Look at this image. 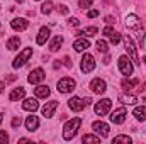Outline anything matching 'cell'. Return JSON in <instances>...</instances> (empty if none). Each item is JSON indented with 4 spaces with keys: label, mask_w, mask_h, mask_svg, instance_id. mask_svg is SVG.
Here are the masks:
<instances>
[{
    "label": "cell",
    "mask_w": 146,
    "mask_h": 144,
    "mask_svg": "<svg viewBox=\"0 0 146 144\" xmlns=\"http://www.w3.org/2000/svg\"><path fill=\"white\" fill-rule=\"evenodd\" d=\"M80 126H82V119H80V117H75L72 120H68V122L65 124V127H63V139H65V141L73 139V137L76 136Z\"/></svg>",
    "instance_id": "obj_1"
},
{
    "label": "cell",
    "mask_w": 146,
    "mask_h": 144,
    "mask_svg": "<svg viewBox=\"0 0 146 144\" xmlns=\"http://www.w3.org/2000/svg\"><path fill=\"white\" fill-rule=\"evenodd\" d=\"M92 104V98L90 97H87V98H78V97H73L68 100V107L72 108L73 112H82L83 108L87 107V105H90Z\"/></svg>",
    "instance_id": "obj_2"
},
{
    "label": "cell",
    "mask_w": 146,
    "mask_h": 144,
    "mask_svg": "<svg viewBox=\"0 0 146 144\" xmlns=\"http://www.w3.org/2000/svg\"><path fill=\"white\" fill-rule=\"evenodd\" d=\"M124 46H126L127 54H129V58L133 59V63H134V65H141V63H139V58H138V51H136L134 41H133L129 36H124Z\"/></svg>",
    "instance_id": "obj_3"
},
{
    "label": "cell",
    "mask_w": 146,
    "mask_h": 144,
    "mask_svg": "<svg viewBox=\"0 0 146 144\" xmlns=\"http://www.w3.org/2000/svg\"><path fill=\"white\" fill-rule=\"evenodd\" d=\"M31 56H33V48H24V49L19 53V56L14 59L12 66H14V68H21V66H24V65H26V61H27Z\"/></svg>",
    "instance_id": "obj_4"
},
{
    "label": "cell",
    "mask_w": 146,
    "mask_h": 144,
    "mask_svg": "<svg viewBox=\"0 0 146 144\" xmlns=\"http://www.w3.org/2000/svg\"><path fill=\"white\" fill-rule=\"evenodd\" d=\"M117 65H119V70H121V73H122L124 76L133 75L134 66H133V63H131L129 56H121V58H119V61H117Z\"/></svg>",
    "instance_id": "obj_5"
},
{
    "label": "cell",
    "mask_w": 146,
    "mask_h": 144,
    "mask_svg": "<svg viewBox=\"0 0 146 144\" xmlns=\"http://www.w3.org/2000/svg\"><path fill=\"white\" fill-rule=\"evenodd\" d=\"M58 90L60 92H63V93H70L75 90V87H76V83H75V80L73 78H68V76H65V78H61L60 81H58Z\"/></svg>",
    "instance_id": "obj_6"
},
{
    "label": "cell",
    "mask_w": 146,
    "mask_h": 144,
    "mask_svg": "<svg viewBox=\"0 0 146 144\" xmlns=\"http://www.w3.org/2000/svg\"><path fill=\"white\" fill-rule=\"evenodd\" d=\"M110 107H112V102H110L109 98H102V100H99L97 104H95V114L97 115H107L109 114Z\"/></svg>",
    "instance_id": "obj_7"
},
{
    "label": "cell",
    "mask_w": 146,
    "mask_h": 144,
    "mask_svg": "<svg viewBox=\"0 0 146 144\" xmlns=\"http://www.w3.org/2000/svg\"><path fill=\"white\" fill-rule=\"evenodd\" d=\"M95 70V59H94V56L92 54H83V58H82V71L83 73H90Z\"/></svg>",
    "instance_id": "obj_8"
},
{
    "label": "cell",
    "mask_w": 146,
    "mask_h": 144,
    "mask_svg": "<svg viewBox=\"0 0 146 144\" xmlns=\"http://www.w3.org/2000/svg\"><path fill=\"white\" fill-rule=\"evenodd\" d=\"M44 70L42 68H36V70H33V71L29 73V76H27V81L31 83V85H37V83H41L42 80H44Z\"/></svg>",
    "instance_id": "obj_9"
},
{
    "label": "cell",
    "mask_w": 146,
    "mask_h": 144,
    "mask_svg": "<svg viewBox=\"0 0 146 144\" xmlns=\"http://www.w3.org/2000/svg\"><path fill=\"white\" fill-rule=\"evenodd\" d=\"M124 24H126L127 29H141V19H139L136 14H129V15H126Z\"/></svg>",
    "instance_id": "obj_10"
},
{
    "label": "cell",
    "mask_w": 146,
    "mask_h": 144,
    "mask_svg": "<svg viewBox=\"0 0 146 144\" xmlns=\"http://www.w3.org/2000/svg\"><path fill=\"white\" fill-rule=\"evenodd\" d=\"M90 90L94 93H104L107 90V83L102 80V78H94L92 83H90Z\"/></svg>",
    "instance_id": "obj_11"
},
{
    "label": "cell",
    "mask_w": 146,
    "mask_h": 144,
    "mask_svg": "<svg viewBox=\"0 0 146 144\" xmlns=\"http://www.w3.org/2000/svg\"><path fill=\"white\" fill-rule=\"evenodd\" d=\"M126 117H127V110L124 107L117 108V110H114V112L110 114V120H112L114 124H122V122L126 120Z\"/></svg>",
    "instance_id": "obj_12"
},
{
    "label": "cell",
    "mask_w": 146,
    "mask_h": 144,
    "mask_svg": "<svg viewBox=\"0 0 146 144\" xmlns=\"http://www.w3.org/2000/svg\"><path fill=\"white\" fill-rule=\"evenodd\" d=\"M92 127H94V131H95L100 137H107V136H109V131H110V129H109V126H107L106 122L97 120V122H94V126H92Z\"/></svg>",
    "instance_id": "obj_13"
},
{
    "label": "cell",
    "mask_w": 146,
    "mask_h": 144,
    "mask_svg": "<svg viewBox=\"0 0 146 144\" xmlns=\"http://www.w3.org/2000/svg\"><path fill=\"white\" fill-rule=\"evenodd\" d=\"M10 27H12L14 31L22 32V31H26V29L29 27V22H27L26 19H22V17H15V19L10 22Z\"/></svg>",
    "instance_id": "obj_14"
},
{
    "label": "cell",
    "mask_w": 146,
    "mask_h": 144,
    "mask_svg": "<svg viewBox=\"0 0 146 144\" xmlns=\"http://www.w3.org/2000/svg\"><path fill=\"white\" fill-rule=\"evenodd\" d=\"M56 108H58V102H56V100H51V102H48V104L42 107V115H44L46 119H51V117L54 115Z\"/></svg>",
    "instance_id": "obj_15"
},
{
    "label": "cell",
    "mask_w": 146,
    "mask_h": 144,
    "mask_svg": "<svg viewBox=\"0 0 146 144\" xmlns=\"http://www.w3.org/2000/svg\"><path fill=\"white\" fill-rule=\"evenodd\" d=\"M49 36H51L49 27H41V29H39V34H37V37H36V42L39 46H42V44H46V41L49 39Z\"/></svg>",
    "instance_id": "obj_16"
},
{
    "label": "cell",
    "mask_w": 146,
    "mask_h": 144,
    "mask_svg": "<svg viewBox=\"0 0 146 144\" xmlns=\"http://www.w3.org/2000/svg\"><path fill=\"white\" fill-rule=\"evenodd\" d=\"M88 48H90L88 39H76V41L73 42V49H75L76 53H83V51L88 49Z\"/></svg>",
    "instance_id": "obj_17"
},
{
    "label": "cell",
    "mask_w": 146,
    "mask_h": 144,
    "mask_svg": "<svg viewBox=\"0 0 146 144\" xmlns=\"http://www.w3.org/2000/svg\"><path fill=\"white\" fill-rule=\"evenodd\" d=\"M49 93H51V90H49V87H46V85H37L36 90H34L36 98H48Z\"/></svg>",
    "instance_id": "obj_18"
},
{
    "label": "cell",
    "mask_w": 146,
    "mask_h": 144,
    "mask_svg": "<svg viewBox=\"0 0 146 144\" xmlns=\"http://www.w3.org/2000/svg\"><path fill=\"white\" fill-rule=\"evenodd\" d=\"M22 108L27 110V112H36L39 108V104H37V98H26L24 104H22Z\"/></svg>",
    "instance_id": "obj_19"
},
{
    "label": "cell",
    "mask_w": 146,
    "mask_h": 144,
    "mask_svg": "<svg viewBox=\"0 0 146 144\" xmlns=\"http://www.w3.org/2000/svg\"><path fill=\"white\" fill-rule=\"evenodd\" d=\"M24 95H26V90H24L22 87H19V88H14V90L10 92L9 98H10V102H17V100H21V98H24Z\"/></svg>",
    "instance_id": "obj_20"
},
{
    "label": "cell",
    "mask_w": 146,
    "mask_h": 144,
    "mask_svg": "<svg viewBox=\"0 0 146 144\" xmlns=\"http://www.w3.org/2000/svg\"><path fill=\"white\" fill-rule=\"evenodd\" d=\"M37 127H39V119H37L36 115H29L26 119V129L33 132V131H36Z\"/></svg>",
    "instance_id": "obj_21"
},
{
    "label": "cell",
    "mask_w": 146,
    "mask_h": 144,
    "mask_svg": "<svg viewBox=\"0 0 146 144\" xmlns=\"http://www.w3.org/2000/svg\"><path fill=\"white\" fill-rule=\"evenodd\" d=\"M19 46H21V37H19V36L9 37V41H7V49L15 51V49H19Z\"/></svg>",
    "instance_id": "obj_22"
},
{
    "label": "cell",
    "mask_w": 146,
    "mask_h": 144,
    "mask_svg": "<svg viewBox=\"0 0 146 144\" xmlns=\"http://www.w3.org/2000/svg\"><path fill=\"white\" fill-rule=\"evenodd\" d=\"M133 115L138 119V120H146V107L145 105H141V107H134V110H133Z\"/></svg>",
    "instance_id": "obj_23"
},
{
    "label": "cell",
    "mask_w": 146,
    "mask_h": 144,
    "mask_svg": "<svg viewBox=\"0 0 146 144\" xmlns=\"http://www.w3.org/2000/svg\"><path fill=\"white\" fill-rule=\"evenodd\" d=\"M61 44H63V36H54L53 37V41H51V44H49V51H58L60 48H61Z\"/></svg>",
    "instance_id": "obj_24"
},
{
    "label": "cell",
    "mask_w": 146,
    "mask_h": 144,
    "mask_svg": "<svg viewBox=\"0 0 146 144\" xmlns=\"http://www.w3.org/2000/svg\"><path fill=\"white\" fill-rule=\"evenodd\" d=\"M138 83H139L138 78H134V80H122V87H124V90H133Z\"/></svg>",
    "instance_id": "obj_25"
},
{
    "label": "cell",
    "mask_w": 146,
    "mask_h": 144,
    "mask_svg": "<svg viewBox=\"0 0 146 144\" xmlns=\"http://www.w3.org/2000/svg\"><path fill=\"white\" fill-rule=\"evenodd\" d=\"M119 100H121L122 104H127V105H131V104H138V98L133 97V95H121Z\"/></svg>",
    "instance_id": "obj_26"
},
{
    "label": "cell",
    "mask_w": 146,
    "mask_h": 144,
    "mask_svg": "<svg viewBox=\"0 0 146 144\" xmlns=\"http://www.w3.org/2000/svg\"><path fill=\"white\" fill-rule=\"evenodd\" d=\"M83 143H92V144H97L100 143V136H94V134H87V136H83V139H82Z\"/></svg>",
    "instance_id": "obj_27"
},
{
    "label": "cell",
    "mask_w": 146,
    "mask_h": 144,
    "mask_svg": "<svg viewBox=\"0 0 146 144\" xmlns=\"http://www.w3.org/2000/svg\"><path fill=\"white\" fill-rule=\"evenodd\" d=\"M112 143H114V144H119V143H124V144H131V143H133V139H131L129 136H122V134H121V136H115Z\"/></svg>",
    "instance_id": "obj_28"
},
{
    "label": "cell",
    "mask_w": 146,
    "mask_h": 144,
    "mask_svg": "<svg viewBox=\"0 0 146 144\" xmlns=\"http://www.w3.org/2000/svg\"><path fill=\"white\" fill-rule=\"evenodd\" d=\"M95 46H97V51H99V53H104V54H106V53L109 51V46H107V42H106L104 39L97 41V44H95Z\"/></svg>",
    "instance_id": "obj_29"
},
{
    "label": "cell",
    "mask_w": 146,
    "mask_h": 144,
    "mask_svg": "<svg viewBox=\"0 0 146 144\" xmlns=\"http://www.w3.org/2000/svg\"><path fill=\"white\" fill-rule=\"evenodd\" d=\"M97 32H99V29H97V27H88V29L80 31V32H78V36H95Z\"/></svg>",
    "instance_id": "obj_30"
},
{
    "label": "cell",
    "mask_w": 146,
    "mask_h": 144,
    "mask_svg": "<svg viewBox=\"0 0 146 144\" xmlns=\"http://www.w3.org/2000/svg\"><path fill=\"white\" fill-rule=\"evenodd\" d=\"M51 10H53V2H51V0H46V2L42 3V7H41V12H42V14H49Z\"/></svg>",
    "instance_id": "obj_31"
},
{
    "label": "cell",
    "mask_w": 146,
    "mask_h": 144,
    "mask_svg": "<svg viewBox=\"0 0 146 144\" xmlns=\"http://www.w3.org/2000/svg\"><path fill=\"white\" fill-rule=\"evenodd\" d=\"M109 39H110V42H112V44L115 46V44H119V42H121V39H122V36H121V34H119L117 31H114V32H112V34L109 36Z\"/></svg>",
    "instance_id": "obj_32"
},
{
    "label": "cell",
    "mask_w": 146,
    "mask_h": 144,
    "mask_svg": "<svg viewBox=\"0 0 146 144\" xmlns=\"http://www.w3.org/2000/svg\"><path fill=\"white\" fill-rule=\"evenodd\" d=\"M92 2H94V0H80L78 5H80V9H88V7L92 5Z\"/></svg>",
    "instance_id": "obj_33"
},
{
    "label": "cell",
    "mask_w": 146,
    "mask_h": 144,
    "mask_svg": "<svg viewBox=\"0 0 146 144\" xmlns=\"http://www.w3.org/2000/svg\"><path fill=\"white\" fill-rule=\"evenodd\" d=\"M7 143H9V136H7V132L0 131V144H7Z\"/></svg>",
    "instance_id": "obj_34"
},
{
    "label": "cell",
    "mask_w": 146,
    "mask_h": 144,
    "mask_svg": "<svg viewBox=\"0 0 146 144\" xmlns=\"http://www.w3.org/2000/svg\"><path fill=\"white\" fill-rule=\"evenodd\" d=\"M21 124H22V120H21V117H14V119H12V127H14V129H17V127H21Z\"/></svg>",
    "instance_id": "obj_35"
},
{
    "label": "cell",
    "mask_w": 146,
    "mask_h": 144,
    "mask_svg": "<svg viewBox=\"0 0 146 144\" xmlns=\"http://www.w3.org/2000/svg\"><path fill=\"white\" fill-rule=\"evenodd\" d=\"M68 24H70L72 27H78V24H80V22H78V19H76V17H70V19H68Z\"/></svg>",
    "instance_id": "obj_36"
},
{
    "label": "cell",
    "mask_w": 146,
    "mask_h": 144,
    "mask_svg": "<svg viewBox=\"0 0 146 144\" xmlns=\"http://www.w3.org/2000/svg\"><path fill=\"white\" fill-rule=\"evenodd\" d=\"M112 32H114V29H112V27H104V31H102V34H104V36H107V37H109Z\"/></svg>",
    "instance_id": "obj_37"
},
{
    "label": "cell",
    "mask_w": 146,
    "mask_h": 144,
    "mask_svg": "<svg viewBox=\"0 0 146 144\" xmlns=\"http://www.w3.org/2000/svg\"><path fill=\"white\" fill-rule=\"evenodd\" d=\"M58 10H60V12H61V14H65V15H66V14H68V12H70V10H68V7H66V5H60V7H58Z\"/></svg>",
    "instance_id": "obj_38"
},
{
    "label": "cell",
    "mask_w": 146,
    "mask_h": 144,
    "mask_svg": "<svg viewBox=\"0 0 146 144\" xmlns=\"http://www.w3.org/2000/svg\"><path fill=\"white\" fill-rule=\"evenodd\" d=\"M87 15H88L90 19H94V17H97V15H99V10H95V9H94V10H88V14H87Z\"/></svg>",
    "instance_id": "obj_39"
},
{
    "label": "cell",
    "mask_w": 146,
    "mask_h": 144,
    "mask_svg": "<svg viewBox=\"0 0 146 144\" xmlns=\"http://www.w3.org/2000/svg\"><path fill=\"white\" fill-rule=\"evenodd\" d=\"M3 90H5V83H3V81H2V80H0V93H2V92H3Z\"/></svg>",
    "instance_id": "obj_40"
},
{
    "label": "cell",
    "mask_w": 146,
    "mask_h": 144,
    "mask_svg": "<svg viewBox=\"0 0 146 144\" xmlns=\"http://www.w3.org/2000/svg\"><path fill=\"white\" fill-rule=\"evenodd\" d=\"M19 143H31L29 139H26V137H22V139H19Z\"/></svg>",
    "instance_id": "obj_41"
},
{
    "label": "cell",
    "mask_w": 146,
    "mask_h": 144,
    "mask_svg": "<svg viewBox=\"0 0 146 144\" xmlns=\"http://www.w3.org/2000/svg\"><path fill=\"white\" fill-rule=\"evenodd\" d=\"M2 120H3V114H0V124H2Z\"/></svg>",
    "instance_id": "obj_42"
},
{
    "label": "cell",
    "mask_w": 146,
    "mask_h": 144,
    "mask_svg": "<svg viewBox=\"0 0 146 144\" xmlns=\"http://www.w3.org/2000/svg\"><path fill=\"white\" fill-rule=\"evenodd\" d=\"M15 2H19V3H22V2H24V0H15Z\"/></svg>",
    "instance_id": "obj_43"
},
{
    "label": "cell",
    "mask_w": 146,
    "mask_h": 144,
    "mask_svg": "<svg viewBox=\"0 0 146 144\" xmlns=\"http://www.w3.org/2000/svg\"><path fill=\"white\" fill-rule=\"evenodd\" d=\"M0 32H2V22H0Z\"/></svg>",
    "instance_id": "obj_44"
},
{
    "label": "cell",
    "mask_w": 146,
    "mask_h": 144,
    "mask_svg": "<svg viewBox=\"0 0 146 144\" xmlns=\"http://www.w3.org/2000/svg\"><path fill=\"white\" fill-rule=\"evenodd\" d=\"M145 63H146V56H145Z\"/></svg>",
    "instance_id": "obj_45"
}]
</instances>
